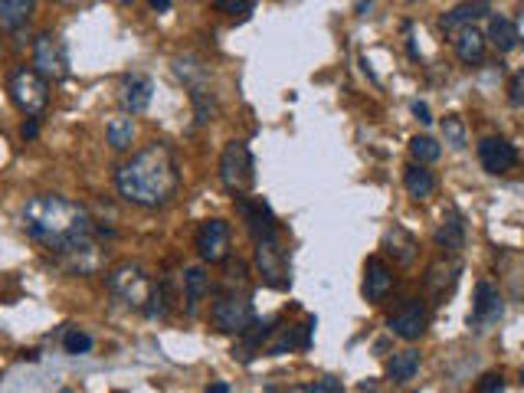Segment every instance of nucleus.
Segmentation results:
<instances>
[{
  "mask_svg": "<svg viewBox=\"0 0 524 393\" xmlns=\"http://www.w3.org/2000/svg\"><path fill=\"white\" fill-rule=\"evenodd\" d=\"M384 250L393 256V262H400V266H410L416 256V240L410 236L403 226H393V230H387V236H384Z\"/></svg>",
  "mask_w": 524,
  "mask_h": 393,
  "instance_id": "obj_18",
  "label": "nucleus"
},
{
  "mask_svg": "<svg viewBox=\"0 0 524 393\" xmlns=\"http://www.w3.org/2000/svg\"><path fill=\"white\" fill-rule=\"evenodd\" d=\"M443 134H446V144H452L456 151H462V148L469 144V134H465V122H462L459 115L443 118Z\"/></svg>",
  "mask_w": 524,
  "mask_h": 393,
  "instance_id": "obj_29",
  "label": "nucleus"
},
{
  "mask_svg": "<svg viewBox=\"0 0 524 393\" xmlns=\"http://www.w3.org/2000/svg\"><path fill=\"white\" fill-rule=\"evenodd\" d=\"M436 246L446 252H459L465 246V224H462V216L456 210H446L443 224L436 230Z\"/></svg>",
  "mask_w": 524,
  "mask_h": 393,
  "instance_id": "obj_16",
  "label": "nucleus"
},
{
  "mask_svg": "<svg viewBox=\"0 0 524 393\" xmlns=\"http://www.w3.org/2000/svg\"><path fill=\"white\" fill-rule=\"evenodd\" d=\"M33 0H0V30H20L33 17Z\"/></svg>",
  "mask_w": 524,
  "mask_h": 393,
  "instance_id": "obj_20",
  "label": "nucleus"
},
{
  "mask_svg": "<svg viewBox=\"0 0 524 393\" xmlns=\"http://www.w3.org/2000/svg\"><path fill=\"white\" fill-rule=\"evenodd\" d=\"M236 210L246 220V230L256 240H266V236H279V224H276V214L266 200H249V196H239L236 200Z\"/></svg>",
  "mask_w": 524,
  "mask_h": 393,
  "instance_id": "obj_9",
  "label": "nucleus"
},
{
  "mask_svg": "<svg viewBox=\"0 0 524 393\" xmlns=\"http://www.w3.org/2000/svg\"><path fill=\"white\" fill-rule=\"evenodd\" d=\"M403 184H407V194L416 196V200H423V196H429L436 190L433 170H426L423 164H410V168L403 170Z\"/></svg>",
  "mask_w": 524,
  "mask_h": 393,
  "instance_id": "obj_21",
  "label": "nucleus"
},
{
  "mask_svg": "<svg viewBox=\"0 0 524 393\" xmlns=\"http://www.w3.org/2000/svg\"><path fill=\"white\" fill-rule=\"evenodd\" d=\"M207 393H230V387L223 384V380H217V384H210Z\"/></svg>",
  "mask_w": 524,
  "mask_h": 393,
  "instance_id": "obj_40",
  "label": "nucleus"
},
{
  "mask_svg": "<svg viewBox=\"0 0 524 393\" xmlns=\"http://www.w3.org/2000/svg\"><path fill=\"white\" fill-rule=\"evenodd\" d=\"M177 184H181V170H177V161H174V151L161 142L141 148L115 174L118 194L125 196L128 204L138 206L167 204L174 190H177Z\"/></svg>",
  "mask_w": 524,
  "mask_h": 393,
  "instance_id": "obj_2",
  "label": "nucleus"
},
{
  "mask_svg": "<svg viewBox=\"0 0 524 393\" xmlns=\"http://www.w3.org/2000/svg\"><path fill=\"white\" fill-rule=\"evenodd\" d=\"M426 328V305L420 298H407L397 312L390 315V331L403 341H416Z\"/></svg>",
  "mask_w": 524,
  "mask_h": 393,
  "instance_id": "obj_12",
  "label": "nucleus"
},
{
  "mask_svg": "<svg viewBox=\"0 0 524 393\" xmlns=\"http://www.w3.org/2000/svg\"><path fill=\"white\" fill-rule=\"evenodd\" d=\"M151 79L148 76H128L125 82H122V102H125V108L131 112V115H138V112H145L148 105H151Z\"/></svg>",
  "mask_w": 524,
  "mask_h": 393,
  "instance_id": "obj_15",
  "label": "nucleus"
},
{
  "mask_svg": "<svg viewBox=\"0 0 524 393\" xmlns=\"http://www.w3.org/2000/svg\"><path fill=\"white\" fill-rule=\"evenodd\" d=\"M292 393H344V387L338 377H321V380H312L305 387H295Z\"/></svg>",
  "mask_w": 524,
  "mask_h": 393,
  "instance_id": "obj_32",
  "label": "nucleus"
},
{
  "mask_svg": "<svg viewBox=\"0 0 524 393\" xmlns=\"http://www.w3.org/2000/svg\"><path fill=\"white\" fill-rule=\"evenodd\" d=\"M59 393H73V390H59Z\"/></svg>",
  "mask_w": 524,
  "mask_h": 393,
  "instance_id": "obj_41",
  "label": "nucleus"
},
{
  "mask_svg": "<svg viewBox=\"0 0 524 393\" xmlns=\"http://www.w3.org/2000/svg\"><path fill=\"white\" fill-rule=\"evenodd\" d=\"M37 134H40L37 118H27V122H23V128H20V138H23V142H33Z\"/></svg>",
  "mask_w": 524,
  "mask_h": 393,
  "instance_id": "obj_36",
  "label": "nucleus"
},
{
  "mask_svg": "<svg viewBox=\"0 0 524 393\" xmlns=\"http://www.w3.org/2000/svg\"><path fill=\"white\" fill-rule=\"evenodd\" d=\"M213 7L223 10V14H230V17H249V14L256 10V4L253 0H217Z\"/></svg>",
  "mask_w": 524,
  "mask_h": 393,
  "instance_id": "obj_33",
  "label": "nucleus"
},
{
  "mask_svg": "<svg viewBox=\"0 0 524 393\" xmlns=\"http://www.w3.org/2000/svg\"><path fill=\"white\" fill-rule=\"evenodd\" d=\"M33 66L43 79L63 82L69 76V53H66V43L53 33H40L37 43H33Z\"/></svg>",
  "mask_w": 524,
  "mask_h": 393,
  "instance_id": "obj_7",
  "label": "nucleus"
},
{
  "mask_svg": "<svg viewBox=\"0 0 524 393\" xmlns=\"http://www.w3.org/2000/svg\"><path fill=\"white\" fill-rule=\"evenodd\" d=\"M505 312V305H501V295L492 282H479L475 286V302H472V315H469V324L472 328H488V324H495Z\"/></svg>",
  "mask_w": 524,
  "mask_h": 393,
  "instance_id": "obj_13",
  "label": "nucleus"
},
{
  "mask_svg": "<svg viewBox=\"0 0 524 393\" xmlns=\"http://www.w3.org/2000/svg\"><path fill=\"white\" fill-rule=\"evenodd\" d=\"M456 272H459V266H449V282H456ZM426 288L436 295V298H446V288H443V262H436L433 269H429V276H426Z\"/></svg>",
  "mask_w": 524,
  "mask_h": 393,
  "instance_id": "obj_30",
  "label": "nucleus"
},
{
  "mask_svg": "<svg viewBox=\"0 0 524 393\" xmlns=\"http://www.w3.org/2000/svg\"><path fill=\"white\" fill-rule=\"evenodd\" d=\"M194 242L203 262H223L230 256V226L223 220H203Z\"/></svg>",
  "mask_w": 524,
  "mask_h": 393,
  "instance_id": "obj_10",
  "label": "nucleus"
},
{
  "mask_svg": "<svg viewBox=\"0 0 524 393\" xmlns=\"http://www.w3.org/2000/svg\"><path fill=\"white\" fill-rule=\"evenodd\" d=\"M475 393H505V377L501 374H485L475 387Z\"/></svg>",
  "mask_w": 524,
  "mask_h": 393,
  "instance_id": "obj_34",
  "label": "nucleus"
},
{
  "mask_svg": "<svg viewBox=\"0 0 524 393\" xmlns=\"http://www.w3.org/2000/svg\"><path fill=\"white\" fill-rule=\"evenodd\" d=\"M521 384H524V374H521Z\"/></svg>",
  "mask_w": 524,
  "mask_h": 393,
  "instance_id": "obj_42",
  "label": "nucleus"
},
{
  "mask_svg": "<svg viewBox=\"0 0 524 393\" xmlns=\"http://www.w3.org/2000/svg\"><path fill=\"white\" fill-rule=\"evenodd\" d=\"M10 98H14V105H17L27 118H37L46 108V102H50L46 79L37 69L20 66V69H14V76H10Z\"/></svg>",
  "mask_w": 524,
  "mask_h": 393,
  "instance_id": "obj_4",
  "label": "nucleus"
},
{
  "mask_svg": "<svg viewBox=\"0 0 524 393\" xmlns=\"http://www.w3.org/2000/svg\"><path fill=\"white\" fill-rule=\"evenodd\" d=\"M393 288V272H390V266L384 260H367V266H364V298L367 302H380V298H387V292Z\"/></svg>",
  "mask_w": 524,
  "mask_h": 393,
  "instance_id": "obj_14",
  "label": "nucleus"
},
{
  "mask_svg": "<svg viewBox=\"0 0 524 393\" xmlns=\"http://www.w3.org/2000/svg\"><path fill=\"white\" fill-rule=\"evenodd\" d=\"M131 142H135V122L128 115H115L109 122V144L115 151H128Z\"/></svg>",
  "mask_w": 524,
  "mask_h": 393,
  "instance_id": "obj_26",
  "label": "nucleus"
},
{
  "mask_svg": "<svg viewBox=\"0 0 524 393\" xmlns=\"http://www.w3.org/2000/svg\"><path fill=\"white\" fill-rule=\"evenodd\" d=\"M63 348H66V354H86V351H92V338L86 331L73 328V331H66Z\"/></svg>",
  "mask_w": 524,
  "mask_h": 393,
  "instance_id": "obj_31",
  "label": "nucleus"
},
{
  "mask_svg": "<svg viewBox=\"0 0 524 393\" xmlns=\"http://www.w3.org/2000/svg\"><path fill=\"white\" fill-rule=\"evenodd\" d=\"M416 370H420V354H416V351H400V354H393V358L387 361V377L393 384L413 380Z\"/></svg>",
  "mask_w": 524,
  "mask_h": 393,
  "instance_id": "obj_23",
  "label": "nucleus"
},
{
  "mask_svg": "<svg viewBox=\"0 0 524 393\" xmlns=\"http://www.w3.org/2000/svg\"><path fill=\"white\" fill-rule=\"evenodd\" d=\"M515 33H518V43H524V7L518 10V20H515Z\"/></svg>",
  "mask_w": 524,
  "mask_h": 393,
  "instance_id": "obj_38",
  "label": "nucleus"
},
{
  "mask_svg": "<svg viewBox=\"0 0 524 393\" xmlns=\"http://www.w3.org/2000/svg\"><path fill=\"white\" fill-rule=\"evenodd\" d=\"M256 269H259L262 282L269 288H289V260H285V250H282L279 236H266V240H256Z\"/></svg>",
  "mask_w": 524,
  "mask_h": 393,
  "instance_id": "obj_6",
  "label": "nucleus"
},
{
  "mask_svg": "<svg viewBox=\"0 0 524 393\" xmlns=\"http://www.w3.org/2000/svg\"><path fill=\"white\" fill-rule=\"evenodd\" d=\"M413 115H416V122H420V125H429V122H433V115H429V105H426V102H413Z\"/></svg>",
  "mask_w": 524,
  "mask_h": 393,
  "instance_id": "obj_37",
  "label": "nucleus"
},
{
  "mask_svg": "<svg viewBox=\"0 0 524 393\" xmlns=\"http://www.w3.org/2000/svg\"><path fill=\"white\" fill-rule=\"evenodd\" d=\"M213 315V324L217 331L223 334H246V331L256 324V312H253V302H249V292H236V288H223L217 295V302L210 308Z\"/></svg>",
  "mask_w": 524,
  "mask_h": 393,
  "instance_id": "obj_3",
  "label": "nucleus"
},
{
  "mask_svg": "<svg viewBox=\"0 0 524 393\" xmlns=\"http://www.w3.org/2000/svg\"><path fill=\"white\" fill-rule=\"evenodd\" d=\"M190 102H194V115H197V125H207V122H213V115H217V102H213V96H210L203 86H200V89H190Z\"/></svg>",
  "mask_w": 524,
  "mask_h": 393,
  "instance_id": "obj_27",
  "label": "nucleus"
},
{
  "mask_svg": "<svg viewBox=\"0 0 524 393\" xmlns=\"http://www.w3.org/2000/svg\"><path fill=\"white\" fill-rule=\"evenodd\" d=\"M410 154H413L420 164H433L439 161V144L433 142V138H426V134H416V138H410Z\"/></svg>",
  "mask_w": 524,
  "mask_h": 393,
  "instance_id": "obj_28",
  "label": "nucleus"
},
{
  "mask_svg": "<svg viewBox=\"0 0 524 393\" xmlns=\"http://www.w3.org/2000/svg\"><path fill=\"white\" fill-rule=\"evenodd\" d=\"M253 151L246 142H230L220 154V180H223L226 190L233 194H243L253 184Z\"/></svg>",
  "mask_w": 524,
  "mask_h": 393,
  "instance_id": "obj_5",
  "label": "nucleus"
},
{
  "mask_svg": "<svg viewBox=\"0 0 524 393\" xmlns=\"http://www.w3.org/2000/svg\"><path fill=\"white\" fill-rule=\"evenodd\" d=\"M452 43H456V56H459L462 63H482V56H485V36L475 27L459 30Z\"/></svg>",
  "mask_w": 524,
  "mask_h": 393,
  "instance_id": "obj_19",
  "label": "nucleus"
},
{
  "mask_svg": "<svg viewBox=\"0 0 524 393\" xmlns=\"http://www.w3.org/2000/svg\"><path fill=\"white\" fill-rule=\"evenodd\" d=\"M508 96H511V105L524 108V69L518 72L515 79H511V86H508Z\"/></svg>",
  "mask_w": 524,
  "mask_h": 393,
  "instance_id": "obj_35",
  "label": "nucleus"
},
{
  "mask_svg": "<svg viewBox=\"0 0 524 393\" xmlns=\"http://www.w3.org/2000/svg\"><path fill=\"white\" fill-rule=\"evenodd\" d=\"M148 7H151L154 14H164V10H171V0H151Z\"/></svg>",
  "mask_w": 524,
  "mask_h": 393,
  "instance_id": "obj_39",
  "label": "nucleus"
},
{
  "mask_svg": "<svg viewBox=\"0 0 524 393\" xmlns=\"http://www.w3.org/2000/svg\"><path fill=\"white\" fill-rule=\"evenodd\" d=\"M184 288H187V312L194 315L197 312V305L203 302V295L210 292V279H207V272L203 269H187L184 272Z\"/></svg>",
  "mask_w": 524,
  "mask_h": 393,
  "instance_id": "obj_24",
  "label": "nucleus"
},
{
  "mask_svg": "<svg viewBox=\"0 0 524 393\" xmlns=\"http://www.w3.org/2000/svg\"><path fill=\"white\" fill-rule=\"evenodd\" d=\"M479 161L482 168L488 170V174H508V170H515L518 168V151H515V144L505 142V138H482L479 142Z\"/></svg>",
  "mask_w": 524,
  "mask_h": 393,
  "instance_id": "obj_11",
  "label": "nucleus"
},
{
  "mask_svg": "<svg viewBox=\"0 0 524 393\" xmlns=\"http://www.w3.org/2000/svg\"><path fill=\"white\" fill-rule=\"evenodd\" d=\"M488 10H492L488 4H459V7H452L449 14L439 17V27H443L446 33H459V30L472 27L479 17H485Z\"/></svg>",
  "mask_w": 524,
  "mask_h": 393,
  "instance_id": "obj_17",
  "label": "nucleus"
},
{
  "mask_svg": "<svg viewBox=\"0 0 524 393\" xmlns=\"http://www.w3.org/2000/svg\"><path fill=\"white\" fill-rule=\"evenodd\" d=\"M23 230L30 240L53 252L73 272H92L99 269V242H95V224L86 214V206L56 194H40L23 206Z\"/></svg>",
  "mask_w": 524,
  "mask_h": 393,
  "instance_id": "obj_1",
  "label": "nucleus"
},
{
  "mask_svg": "<svg viewBox=\"0 0 524 393\" xmlns=\"http://www.w3.org/2000/svg\"><path fill=\"white\" fill-rule=\"evenodd\" d=\"M109 286H112V295H115L118 302H125L128 308H148V298H151V292H154L151 279H148L138 266L115 269L109 279Z\"/></svg>",
  "mask_w": 524,
  "mask_h": 393,
  "instance_id": "obj_8",
  "label": "nucleus"
},
{
  "mask_svg": "<svg viewBox=\"0 0 524 393\" xmlns=\"http://www.w3.org/2000/svg\"><path fill=\"white\" fill-rule=\"evenodd\" d=\"M485 40H492L495 43L498 53H511L518 46V33H515V23L508 17H492L488 20V36Z\"/></svg>",
  "mask_w": 524,
  "mask_h": 393,
  "instance_id": "obj_22",
  "label": "nucleus"
},
{
  "mask_svg": "<svg viewBox=\"0 0 524 393\" xmlns=\"http://www.w3.org/2000/svg\"><path fill=\"white\" fill-rule=\"evenodd\" d=\"M174 72L187 82L190 89H200V86L207 82V66L200 63V59H194V56H177V59H174Z\"/></svg>",
  "mask_w": 524,
  "mask_h": 393,
  "instance_id": "obj_25",
  "label": "nucleus"
}]
</instances>
